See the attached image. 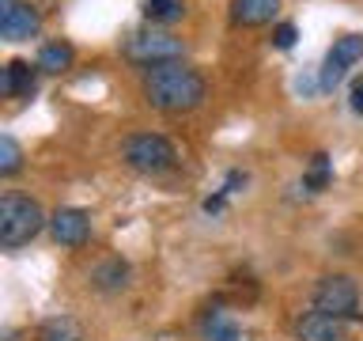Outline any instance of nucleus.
<instances>
[{
    "label": "nucleus",
    "mask_w": 363,
    "mask_h": 341,
    "mask_svg": "<svg viewBox=\"0 0 363 341\" xmlns=\"http://www.w3.org/2000/svg\"><path fill=\"white\" fill-rule=\"evenodd\" d=\"M204 91H208L204 87V76L182 61H167V65H155L144 72V99L163 114L197 110L204 102Z\"/></svg>",
    "instance_id": "obj_1"
},
{
    "label": "nucleus",
    "mask_w": 363,
    "mask_h": 341,
    "mask_svg": "<svg viewBox=\"0 0 363 341\" xmlns=\"http://www.w3.org/2000/svg\"><path fill=\"white\" fill-rule=\"evenodd\" d=\"M42 227H45V212L38 201L23 197V193H4L0 197V247L4 250H19Z\"/></svg>",
    "instance_id": "obj_2"
},
{
    "label": "nucleus",
    "mask_w": 363,
    "mask_h": 341,
    "mask_svg": "<svg viewBox=\"0 0 363 341\" xmlns=\"http://www.w3.org/2000/svg\"><path fill=\"white\" fill-rule=\"evenodd\" d=\"M121 159L140 175H163V170L174 167L178 152L163 133H133L121 144Z\"/></svg>",
    "instance_id": "obj_3"
},
{
    "label": "nucleus",
    "mask_w": 363,
    "mask_h": 341,
    "mask_svg": "<svg viewBox=\"0 0 363 341\" xmlns=\"http://www.w3.org/2000/svg\"><path fill=\"white\" fill-rule=\"evenodd\" d=\"M314 311L333 318H359V288L345 273H329L314 284Z\"/></svg>",
    "instance_id": "obj_4"
},
{
    "label": "nucleus",
    "mask_w": 363,
    "mask_h": 341,
    "mask_svg": "<svg viewBox=\"0 0 363 341\" xmlns=\"http://www.w3.org/2000/svg\"><path fill=\"white\" fill-rule=\"evenodd\" d=\"M182 53H186V45L174 34H133L125 42V57L133 65H147V68L167 65V61H182Z\"/></svg>",
    "instance_id": "obj_5"
},
{
    "label": "nucleus",
    "mask_w": 363,
    "mask_h": 341,
    "mask_svg": "<svg viewBox=\"0 0 363 341\" xmlns=\"http://www.w3.org/2000/svg\"><path fill=\"white\" fill-rule=\"evenodd\" d=\"M42 31V11L23 4V0H0V38L27 42Z\"/></svg>",
    "instance_id": "obj_6"
},
{
    "label": "nucleus",
    "mask_w": 363,
    "mask_h": 341,
    "mask_svg": "<svg viewBox=\"0 0 363 341\" xmlns=\"http://www.w3.org/2000/svg\"><path fill=\"white\" fill-rule=\"evenodd\" d=\"M356 61H363V34H345V38H337L333 50L325 53V65H322V91H333Z\"/></svg>",
    "instance_id": "obj_7"
},
{
    "label": "nucleus",
    "mask_w": 363,
    "mask_h": 341,
    "mask_svg": "<svg viewBox=\"0 0 363 341\" xmlns=\"http://www.w3.org/2000/svg\"><path fill=\"white\" fill-rule=\"evenodd\" d=\"M50 232H53V239L61 247L76 250V247H84L91 239V216L84 209H57L50 216Z\"/></svg>",
    "instance_id": "obj_8"
},
{
    "label": "nucleus",
    "mask_w": 363,
    "mask_h": 341,
    "mask_svg": "<svg viewBox=\"0 0 363 341\" xmlns=\"http://www.w3.org/2000/svg\"><path fill=\"white\" fill-rule=\"evenodd\" d=\"M295 337L299 341H345V318H333L325 311H306L295 323Z\"/></svg>",
    "instance_id": "obj_9"
},
{
    "label": "nucleus",
    "mask_w": 363,
    "mask_h": 341,
    "mask_svg": "<svg viewBox=\"0 0 363 341\" xmlns=\"http://www.w3.org/2000/svg\"><path fill=\"white\" fill-rule=\"evenodd\" d=\"M38 65H27V61H8L4 72H0V95L4 99H30L34 87H38Z\"/></svg>",
    "instance_id": "obj_10"
},
{
    "label": "nucleus",
    "mask_w": 363,
    "mask_h": 341,
    "mask_svg": "<svg viewBox=\"0 0 363 341\" xmlns=\"http://www.w3.org/2000/svg\"><path fill=\"white\" fill-rule=\"evenodd\" d=\"M280 0H231V23L235 27H265L277 19Z\"/></svg>",
    "instance_id": "obj_11"
},
{
    "label": "nucleus",
    "mask_w": 363,
    "mask_h": 341,
    "mask_svg": "<svg viewBox=\"0 0 363 341\" xmlns=\"http://www.w3.org/2000/svg\"><path fill=\"white\" fill-rule=\"evenodd\" d=\"M38 341H84V326L72 315H53L38 326Z\"/></svg>",
    "instance_id": "obj_12"
},
{
    "label": "nucleus",
    "mask_w": 363,
    "mask_h": 341,
    "mask_svg": "<svg viewBox=\"0 0 363 341\" xmlns=\"http://www.w3.org/2000/svg\"><path fill=\"white\" fill-rule=\"evenodd\" d=\"M72 61H76V50L68 42H45L34 65H38L42 72H65V68H72Z\"/></svg>",
    "instance_id": "obj_13"
},
{
    "label": "nucleus",
    "mask_w": 363,
    "mask_h": 341,
    "mask_svg": "<svg viewBox=\"0 0 363 341\" xmlns=\"http://www.w3.org/2000/svg\"><path fill=\"white\" fill-rule=\"evenodd\" d=\"M91 281H95L99 292H118V288L129 284V266H125L121 258H110V261H102V266L91 273Z\"/></svg>",
    "instance_id": "obj_14"
},
{
    "label": "nucleus",
    "mask_w": 363,
    "mask_h": 341,
    "mask_svg": "<svg viewBox=\"0 0 363 341\" xmlns=\"http://www.w3.org/2000/svg\"><path fill=\"white\" fill-rule=\"evenodd\" d=\"M204 337H208V341H246L242 326L231 323L223 311H208V315H204Z\"/></svg>",
    "instance_id": "obj_15"
},
{
    "label": "nucleus",
    "mask_w": 363,
    "mask_h": 341,
    "mask_svg": "<svg viewBox=\"0 0 363 341\" xmlns=\"http://www.w3.org/2000/svg\"><path fill=\"white\" fill-rule=\"evenodd\" d=\"M329 182H333V159H329L325 152H318L311 159V167H306V175H303V186L311 193H318V190H325Z\"/></svg>",
    "instance_id": "obj_16"
},
{
    "label": "nucleus",
    "mask_w": 363,
    "mask_h": 341,
    "mask_svg": "<svg viewBox=\"0 0 363 341\" xmlns=\"http://www.w3.org/2000/svg\"><path fill=\"white\" fill-rule=\"evenodd\" d=\"M182 11H186L182 0H144V16L152 23H174L182 19Z\"/></svg>",
    "instance_id": "obj_17"
},
{
    "label": "nucleus",
    "mask_w": 363,
    "mask_h": 341,
    "mask_svg": "<svg viewBox=\"0 0 363 341\" xmlns=\"http://www.w3.org/2000/svg\"><path fill=\"white\" fill-rule=\"evenodd\" d=\"M19 167H23V152H19V144L4 133L0 136V175L8 178V175H16Z\"/></svg>",
    "instance_id": "obj_18"
},
{
    "label": "nucleus",
    "mask_w": 363,
    "mask_h": 341,
    "mask_svg": "<svg viewBox=\"0 0 363 341\" xmlns=\"http://www.w3.org/2000/svg\"><path fill=\"white\" fill-rule=\"evenodd\" d=\"M295 38H299V31H295V23H280L277 31H272V45L277 50H291Z\"/></svg>",
    "instance_id": "obj_19"
},
{
    "label": "nucleus",
    "mask_w": 363,
    "mask_h": 341,
    "mask_svg": "<svg viewBox=\"0 0 363 341\" xmlns=\"http://www.w3.org/2000/svg\"><path fill=\"white\" fill-rule=\"evenodd\" d=\"M223 205H227V193L220 190L216 197H208V201H204V212H208V216H216V212H223Z\"/></svg>",
    "instance_id": "obj_20"
},
{
    "label": "nucleus",
    "mask_w": 363,
    "mask_h": 341,
    "mask_svg": "<svg viewBox=\"0 0 363 341\" xmlns=\"http://www.w3.org/2000/svg\"><path fill=\"white\" fill-rule=\"evenodd\" d=\"M238 186H246V175H242V170H231V175H227V182H223V193H235Z\"/></svg>",
    "instance_id": "obj_21"
},
{
    "label": "nucleus",
    "mask_w": 363,
    "mask_h": 341,
    "mask_svg": "<svg viewBox=\"0 0 363 341\" xmlns=\"http://www.w3.org/2000/svg\"><path fill=\"white\" fill-rule=\"evenodd\" d=\"M352 110H356V114H363V80H359L356 87H352Z\"/></svg>",
    "instance_id": "obj_22"
}]
</instances>
